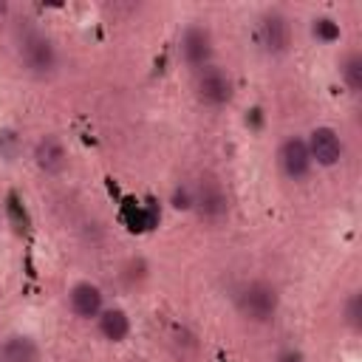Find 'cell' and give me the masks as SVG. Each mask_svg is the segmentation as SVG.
Segmentation results:
<instances>
[{"label":"cell","mask_w":362,"mask_h":362,"mask_svg":"<svg viewBox=\"0 0 362 362\" xmlns=\"http://www.w3.org/2000/svg\"><path fill=\"white\" fill-rule=\"evenodd\" d=\"M238 308L246 320L255 322H266L274 311H277V291L269 283H252L240 291L238 297Z\"/></svg>","instance_id":"1"},{"label":"cell","mask_w":362,"mask_h":362,"mask_svg":"<svg viewBox=\"0 0 362 362\" xmlns=\"http://www.w3.org/2000/svg\"><path fill=\"white\" fill-rule=\"evenodd\" d=\"M195 90H198V99H204L206 105H223L232 96V79L226 71L206 65L195 76Z\"/></svg>","instance_id":"2"},{"label":"cell","mask_w":362,"mask_h":362,"mask_svg":"<svg viewBox=\"0 0 362 362\" xmlns=\"http://www.w3.org/2000/svg\"><path fill=\"white\" fill-rule=\"evenodd\" d=\"M20 57L28 65V71H34V74H48L54 68V48L37 31H25L23 34V40H20Z\"/></svg>","instance_id":"3"},{"label":"cell","mask_w":362,"mask_h":362,"mask_svg":"<svg viewBox=\"0 0 362 362\" xmlns=\"http://www.w3.org/2000/svg\"><path fill=\"white\" fill-rule=\"evenodd\" d=\"M308 147V156L317 158L322 167H331L339 161L342 156V144H339V136L331 130V127H317L311 133V141L305 144Z\"/></svg>","instance_id":"4"},{"label":"cell","mask_w":362,"mask_h":362,"mask_svg":"<svg viewBox=\"0 0 362 362\" xmlns=\"http://www.w3.org/2000/svg\"><path fill=\"white\" fill-rule=\"evenodd\" d=\"M280 164H283L286 175L303 178V175L308 173V167H311V156H308L305 141H303V139H288V141H283V147H280Z\"/></svg>","instance_id":"5"},{"label":"cell","mask_w":362,"mask_h":362,"mask_svg":"<svg viewBox=\"0 0 362 362\" xmlns=\"http://www.w3.org/2000/svg\"><path fill=\"white\" fill-rule=\"evenodd\" d=\"M34 158H37V167H40V170H45V173H62V170H65V161H68V153H65V147H62L59 139L45 136V139L37 144Z\"/></svg>","instance_id":"6"},{"label":"cell","mask_w":362,"mask_h":362,"mask_svg":"<svg viewBox=\"0 0 362 362\" xmlns=\"http://www.w3.org/2000/svg\"><path fill=\"white\" fill-rule=\"evenodd\" d=\"M260 42L266 45V51L280 54L288 45V23L280 14H266L260 23Z\"/></svg>","instance_id":"7"},{"label":"cell","mask_w":362,"mask_h":362,"mask_svg":"<svg viewBox=\"0 0 362 362\" xmlns=\"http://www.w3.org/2000/svg\"><path fill=\"white\" fill-rule=\"evenodd\" d=\"M209 51H212V45H209V34L204 31V28H187V34H184V40H181V54H184V59L189 62V65H204L206 59H209Z\"/></svg>","instance_id":"8"},{"label":"cell","mask_w":362,"mask_h":362,"mask_svg":"<svg viewBox=\"0 0 362 362\" xmlns=\"http://www.w3.org/2000/svg\"><path fill=\"white\" fill-rule=\"evenodd\" d=\"M102 308V294L90 283H79L71 288V311L76 317H93Z\"/></svg>","instance_id":"9"},{"label":"cell","mask_w":362,"mask_h":362,"mask_svg":"<svg viewBox=\"0 0 362 362\" xmlns=\"http://www.w3.org/2000/svg\"><path fill=\"white\" fill-rule=\"evenodd\" d=\"M0 359L3 362H37L40 359V348L28 337H11V339L3 342Z\"/></svg>","instance_id":"10"},{"label":"cell","mask_w":362,"mask_h":362,"mask_svg":"<svg viewBox=\"0 0 362 362\" xmlns=\"http://www.w3.org/2000/svg\"><path fill=\"white\" fill-rule=\"evenodd\" d=\"M99 331L107 337V339H124L127 337V331H130V322H127V317H124V311H119V308H110V311H105L102 317H99Z\"/></svg>","instance_id":"11"},{"label":"cell","mask_w":362,"mask_h":362,"mask_svg":"<svg viewBox=\"0 0 362 362\" xmlns=\"http://www.w3.org/2000/svg\"><path fill=\"white\" fill-rule=\"evenodd\" d=\"M345 82L351 90H359L362 88V59L359 57H351L345 62Z\"/></svg>","instance_id":"12"},{"label":"cell","mask_w":362,"mask_h":362,"mask_svg":"<svg viewBox=\"0 0 362 362\" xmlns=\"http://www.w3.org/2000/svg\"><path fill=\"white\" fill-rule=\"evenodd\" d=\"M17 147H20V139L14 130H0V156L3 158H14L17 156Z\"/></svg>","instance_id":"13"},{"label":"cell","mask_w":362,"mask_h":362,"mask_svg":"<svg viewBox=\"0 0 362 362\" xmlns=\"http://www.w3.org/2000/svg\"><path fill=\"white\" fill-rule=\"evenodd\" d=\"M314 34H317L320 40L331 42V40L339 37V25H337L334 20H328V17H322V20H314Z\"/></svg>","instance_id":"14"},{"label":"cell","mask_w":362,"mask_h":362,"mask_svg":"<svg viewBox=\"0 0 362 362\" xmlns=\"http://www.w3.org/2000/svg\"><path fill=\"white\" fill-rule=\"evenodd\" d=\"M348 322H351L354 328L362 325V297H359V294H354V297L348 300Z\"/></svg>","instance_id":"15"},{"label":"cell","mask_w":362,"mask_h":362,"mask_svg":"<svg viewBox=\"0 0 362 362\" xmlns=\"http://www.w3.org/2000/svg\"><path fill=\"white\" fill-rule=\"evenodd\" d=\"M280 362H297V356H291V354H288V356H283Z\"/></svg>","instance_id":"16"}]
</instances>
